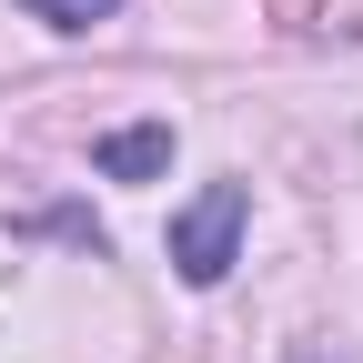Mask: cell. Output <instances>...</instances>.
Listing matches in <instances>:
<instances>
[{"label":"cell","instance_id":"obj_1","mask_svg":"<svg viewBox=\"0 0 363 363\" xmlns=\"http://www.w3.org/2000/svg\"><path fill=\"white\" fill-rule=\"evenodd\" d=\"M242 222H252L242 182H202V192L172 212V272H182V283H222L233 252H242Z\"/></svg>","mask_w":363,"mask_h":363},{"label":"cell","instance_id":"obj_3","mask_svg":"<svg viewBox=\"0 0 363 363\" xmlns=\"http://www.w3.org/2000/svg\"><path fill=\"white\" fill-rule=\"evenodd\" d=\"M21 11H40L51 30H91V21H111L121 0H21Z\"/></svg>","mask_w":363,"mask_h":363},{"label":"cell","instance_id":"obj_2","mask_svg":"<svg viewBox=\"0 0 363 363\" xmlns=\"http://www.w3.org/2000/svg\"><path fill=\"white\" fill-rule=\"evenodd\" d=\"M91 162H101L111 182H152V172H172V121H131V131H111Z\"/></svg>","mask_w":363,"mask_h":363}]
</instances>
